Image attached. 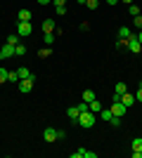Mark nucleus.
<instances>
[{"mask_svg": "<svg viewBox=\"0 0 142 158\" xmlns=\"http://www.w3.org/2000/svg\"><path fill=\"white\" fill-rule=\"evenodd\" d=\"M121 104H123V106H128V109H130V106L135 104V94H128V92H123V94H121Z\"/></svg>", "mask_w": 142, "mask_h": 158, "instance_id": "9d476101", "label": "nucleus"}, {"mask_svg": "<svg viewBox=\"0 0 142 158\" xmlns=\"http://www.w3.org/2000/svg\"><path fill=\"white\" fill-rule=\"evenodd\" d=\"M43 139H45V142H57V130H52V127L43 130Z\"/></svg>", "mask_w": 142, "mask_h": 158, "instance_id": "1a4fd4ad", "label": "nucleus"}, {"mask_svg": "<svg viewBox=\"0 0 142 158\" xmlns=\"http://www.w3.org/2000/svg\"><path fill=\"white\" fill-rule=\"evenodd\" d=\"M0 52H2V45H0Z\"/></svg>", "mask_w": 142, "mask_h": 158, "instance_id": "4c0bfd02", "label": "nucleus"}, {"mask_svg": "<svg viewBox=\"0 0 142 158\" xmlns=\"http://www.w3.org/2000/svg\"><path fill=\"white\" fill-rule=\"evenodd\" d=\"M95 120H97V116H95L93 111H83L81 116H78V120H76V123H78L81 127H85V130H90V127L95 125Z\"/></svg>", "mask_w": 142, "mask_h": 158, "instance_id": "f257e3e1", "label": "nucleus"}, {"mask_svg": "<svg viewBox=\"0 0 142 158\" xmlns=\"http://www.w3.org/2000/svg\"><path fill=\"white\" fill-rule=\"evenodd\" d=\"M107 5H116V2H121V0H104Z\"/></svg>", "mask_w": 142, "mask_h": 158, "instance_id": "473e14b6", "label": "nucleus"}, {"mask_svg": "<svg viewBox=\"0 0 142 158\" xmlns=\"http://www.w3.org/2000/svg\"><path fill=\"white\" fill-rule=\"evenodd\" d=\"M54 12L59 14V17H62V14H67V5H64V7H54Z\"/></svg>", "mask_w": 142, "mask_h": 158, "instance_id": "c756f323", "label": "nucleus"}, {"mask_svg": "<svg viewBox=\"0 0 142 158\" xmlns=\"http://www.w3.org/2000/svg\"><path fill=\"white\" fill-rule=\"evenodd\" d=\"M38 2H41V5H50V2H52V0H38Z\"/></svg>", "mask_w": 142, "mask_h": 158, "instance_id": "72a5a7b5", "label": "nucleus"}, {"mask_svg": "<svg viewBox=\"0 0 142 158\" xmlns=\"http://www.w3.org/2000/svg\"><path fill=\"white\" fill-rule=\"evenodd\" d=\"M12 57H14V45L5 43V45H2V52H0V59H12Z\"/></svg>", "mask_w": 142, "mask_h": 158, "instance_id": "39448f33", "label": "nucleus"}, {"mask_svg": "<svg viewBox=\"0 0 142 158\" xmlns=\"http://www.w3.org/2000/svg\"><path fill=\"white\" fill-rule=\"evenodd\" d=\"M76 2H78V5H85V0H76Z\"/></svg>", "mask_w": 142, "mask_h": 158, "instance_id": "e433bc0d", "label": "nucleus"}, {"mask_svg": "<svg viewBox=\"0 0 142 158\" xmlns=\"http://www.w3.org/2000/svg\"><path fill=\"white\" fill-rule=\"evenodd\" d=\"M14 54H17V57H24V54H26V45L17 43V45H14Z\"/></svg>", "mask_w": 142, "mask_h": 158, "instance_id": "dca6fc26", "label": "nucleus"}, {"mask_svg": "<svg viewBox=\"0 0 142 158\" xmlns=\"http://www.w3.org/2000/svg\"><path fill=\"white\" fill-rule=\"evenodd\" d=\"M81 97H83V102H88V104H90V102H93V99H97V94H95L93 90H85V92H83Z\"/></svg>", "mask_w": 142, "mask_h": 158, "instance_id": "2eb2a0df", "label": "nucleus"}, {"mask_svg": "<svg viewBox=\"0 0 142 158\" xmlns=\"http://www.w3.org/2000/svg\"><path fill=\"white\" fill-rule=\"evenodd\" d=\"M109 125H111V127H121V118H118V116H111Z\"/></svg>", "mask_w": 142, "mask_h": 158, "instance_id": "393cba45", "label": "nucleus"}, {"mask_svg": "<svg viewBox=\"0 0 142 158\" xmlns=\"http://www.w3.org/2000/svg\"><path fill=\"white\" fill-rule=\"evenodd\" d=\"M109 109H111V113H114V116H118V118L128 113V106H123L121 102H111V106H109Z\"/></svg>", "mask_w": 142, "mask_h": 158, "instance_id": "7ed1b4c3", "label": "nucleus"}, {"mask_svg": "<svg viewBox=\"0 0 142 158\" xmlns=\"http://www.w3.org/2000/svg\"><path fill=\"white\" fill-rule=\"evenodd\" d=\"M17 33H19L21 38H28V35L33 33V26H31V21H19V26H17Z\"/></svg>", "mask_w": 142, "mask_h": 158, "instance_id": "f03ea898", "label": "nucleus"}, {"mask_svg": "<svg viewBox=\"0 0 142 158\" xmlns=\"http://www.w3.org/2000/svg\"><path fill=\"white\" fill-rule=\"evenodd\" d=\"M118 38H123V40H130V38H135V33L130 31L128 26H121V28H118Z\"/></svg>", "mask_w": 142, "mask_h": 158, "instance_id": "6e6552de", "label": "nucleus"}, {"mask_svg": "<svg viewBox=\"0 0 142 158\" xmlns=\"http://www.w3.org/2000/svg\"><path fill=\"white\" fill-rule=\"evenodd\" d=\"M52 5L54 7H64V5H67V0H52Z\"/></svg>", "mask_w": 142, "mask_h": 158, "instance_id": "7c9ffc66", "label": "nucleus"}, {"mask_svg": "<svg viewBox=\"0 0 142 158\" xmlns=\"http://www.w3.org/2000/svg\"><path fill=\"white\" fill-rule=\"evenodd\" d=\"M71 158H97L95 151H88V149H78V151L71 153Z\"/></svg>", "mask_w": 142, "mask_h": 158, "instance_id": "423d86ee", "label": "nucleus"}, {"mask_svg": "<svg viewBox=\"0 0 142 158\" xmlns=\"http://www.w3.org/2000/svg\"><path fill=\"white\" fill-rule=\"evenodd\" d=\"M69 118L71 120H78V116H81V111H78V106H69Z\"/></svg>", "mask_w": 142, "mask_h": 158, "instance_id": "ddd939ff", "label": "nucleus"}, {"mask_svg": "<svg viewBox=\"0 0 142 158\" xmlns=\"http://www.w3.org/2000/svg\"><path fill=\"white\" fill-rule=\"evenodd\" d=\"M33 83H36V78H33V76H31V78H21V80H19V90H21L24 94H26V92H31V90H33Z\"/></svg>", "mask_w": 142, "mask_h": 158, "instance_id": "20e7f679", "label": "nucleus"}, {"mask_svg": "<svg viewBox=\"0 0 142 158\" xmlns=\"http://www.w3.org/2000/svg\"><path fill=\"white\" fill-rule=\"evenodd\" d=\"M133 24H135L137 28H142V17H140V14H137V17H133Z\"/></svg>", "mask_w": 142, "mask_h": 158, "instance_id": "c85d7f7f", "label": "nucleus"}, {"mask_svg": "<svg viewBox=\"0 0 142 158\" xmlns=\"http://www.w3.org/2000/svg\"><path fill=\"white\" fill-rule=\"evenodd\" d=\"M111 116H114V113H111V109H102V111H100V118L107 120V123L111 120Z\"/></svg>", "mask_w": 142, "mask_h": 158, "instance_id": "f3484780", "label": "nucleus"}, {"mask_svg": "<svg viewBox=\"0 0 142 158\" xmlns=\"http://www.w3.org/2000/svg\"><path fill=\"white\" fill-rule=\"evenodd\" d=\"M128 50H130V52H135V54L142 50V43L137 40V35H135V38H130V40H128Z\"/></svg>", "mask_w": 142, "mask_h": 158, "instance_id": "0eeeda50", "label": "nucleus"}, {"mask_svg": "<svg viewBox=\"0 0 142 158\" xmlns=\"http://www.w3.org/2000/svg\"><path fill=\"white\" fill-rule=\"evenodd\" d=\"M97 5H100V0H85V7L90 10H97Z\"/></svg>", "mask_w": 142, "mask_h": 158, "instance_id": "bb28decb", "label": "nucleus"}, {"mask_svg": "<svg viewBox=\"0 0 142 158\" xmlns=\"http://www.w3.org/2000/svg\"><path fill=\"white\" fill-rule=\"evenodd\" d=\"M128 12H130V17H137V14H140V7L133 2V5H128Z\"/></svg>", "mask_w": 142, "mask_h": 158, "instance_id": "5701e85b", "label": "nucleus"}, {"mask_svg": "<svg viewBox=\"0 0 142 158\" xmlns=\"http://www.w3.org/2000/svg\"><path fill=\"white\" fill-rule=\"evenodd\" d=\"M7 76H10V71H7V69H2V66H0V83H7Z\"/></svg>", "mask_w": 142, "mask_h": 158, "instance_id": "a878e982", "label": "nucleus"}, {"mask_svg": "<svg viewBox=\"0 0 142 158\" xmlns=\"http://www.w3.org/2000/svg\"><path fill=\"white\" fill-rule=\"evenodd\" d=\"M114 92H116V94H123V92H128V85H126V83H116Z\"/></svg>", "mask_w": 142, "mask_h": 158, "instance_id": "6ab92c4d", "label": "nucleus"}, {"mask_svg": "<svg viewBox=\"0 0 142 158\" xmlns=\"http://www.w3.org/2000/svg\"><path fill=\"white\" fill-rule=\"evenodd\" d=\"M7 80H10V83H19V78H17V71H10V76H7Z\"/></svg>", "mask_w": 142, "mask_h": 158, "instance_id": "cd10ccee", "label": "nucleus"}, {"mask_svg": "<svg viewBox=\"0 0 142 158\" xmlns=\"http://www.w3.org/2000/svg\"><path fill=\"white\" fill-rule=\"evenodd\" d=\"M121 2H126V5H133V0H121Z\"/></svg>", "mask_w": 142, "mask_h": 158, "instance_id": "c9c22d12", "label": "nucleus"}, {"mask_svg": "<svg viewBox=\"0 0 142 158\" xmlns=\"http://www.w3.org/2000/svg\"><path fill=\"white\" fill-rule=\"evenodd\" d=\"M17 17H19V21H31V12H28V10H19Z\"/></svg>", "mask_w": 142, "mask_h": 158, "instance_id": "a211bd4d", "label": "nucleus"}, {"mask_svg": "<svg viewBox=\"0 0 142 158\" xmlns=\"http://www.w3.org/2000/svg\"><path fill=\"white\" fill-rule=\"evenodd\" d=\"M102 109H104V106H102V102H97V99H93V102H90V111H93V113H100Z\"/></svg>", "mask_w": 142, "mask_h": 158, "instance_id": "4468645a", "label": "nucleus"}, {"mask_svg": "<svg viewBox=\"0 0 142 158\" xmlns=\"http://www.w3.org/2000/svg\"><path fill=\"white\" fill-rule=\"evenodd\" d=\"M43 43H45V47H52V43H54L52 33H45V35H43Z\"/></svg>", "mask_w": 142, "mask_h": 158, "instance_id": "412c9836", "label": "nucleus"}, {"mask_svg": "<svg viewBox=\"0 0 142 158\" xmlns=\"http://www.w3.org/2000/svg\"><path fill=\"white\" fill-rule=\"evenodd\" d=\"M130 146H133V151H142V137H135Z\"/></svg>", "mask_w": 142, "mask_h": 158, "instance_id": "aec40b11", "label": "nucleus"}, {"mask_svg": "<svg viewBox=\"0 0 142 158\" xmlns=\"http://www.w3.org/2000/svg\"><path fill=\"white\" fill-rule=\"evenodd\" d=\"M19 33H12V35H7V43H10V45H17V43H19Z\"/></svg>", "mask_w": 142, "mask_h": 158, "instance_id": "4be33fe9", "label": "nucleus"}, {"mask_svg": "<svg viewBox=\"0 0 142 158\" xmlns=\"http://www.w3.org/2000/svg\"><path fill=\"white\" fill-rule=\"evenodd\" d=\"M17 78H31V71H28L26 66H21V69H17Z\"/></svg>", "mask_w": 142, "mask_h": 158, "instance_id": "f8f14e48", "label": "nucleus"}, {"mask_svg": "<svg viewBox=\"0 0 142 158\" xmlns=\"http://www.w3.org/2000/svg\"><path fill=\"white\" fill-rule=\"evenodd\" d=\"M54 31V19H45L43 21V33H52Z\"/></svg>", "mask_w": 142, "mask_h": 158, "instance_id": "9b49d317", "label": "nucleus"}, {"mask_svg": "<svg viewBox=\"0 0 142 158\" xmlns=\"http://www.w3.org/2000/svg\"><path fill=\"white\" fill-rule=\"evenodd\" d=\"M50 54H52V50H50V47H43V50H38V57H43V59H45V57H50Z\"/></svg>", "mask_w": 142, "mask_h": 158, "instance_id": "b1692460", "label": "nucleus"}, {"mask_svg": "<svg viewBox=\"0 0 142 158\" xmlns=\"http://www.w3.org/2000/svg\"><path fill=\"white\" fill-rule=\"evenodd\" d=\"M137 40H140V43H142V28H140V33H137Z\"/></svg>", "mask_w": 142, "mask_h": 158, "instance_id": "f704fd0d", "label": "nucleus"}, {"mask_svg": "<svg viewBox=\"0 0 142 158\" xmlns=\"http://www.w3.org/2000/svg\"><path fill=\"white\" fill-rule=\"evenodd\" d=\"M135 102H142V87H140V90L135 92Z\"/></svg>", "mask_w": 142, "mask_h": 158, "instance_id": "2f4dec72", "label": "nucleus"}]
</instances>
